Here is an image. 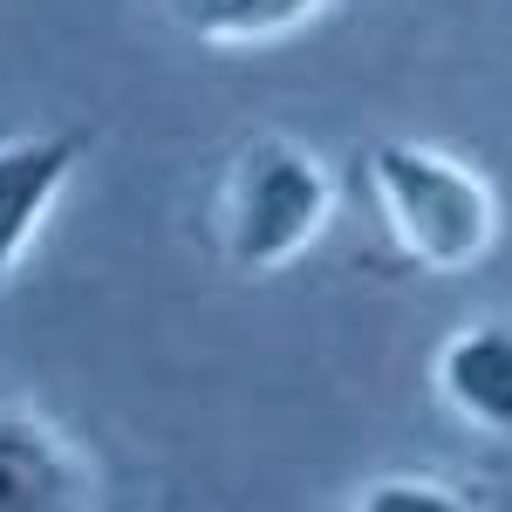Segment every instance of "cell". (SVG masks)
<instances>
[{"instance_id":"obj_1","label":"cell","mask_w":512,"mask_h":512,"mask_svg":"<svg viewBox=\"0 0 512 512\" xmlns=\"http://www.w3.org/2000/svg\"><path fill=\"white\" fill-rule=\"evenodd\" d=\"M362 178L376 192V212L390 239L431 274H465L492 253L499 239V192L485 185V171L465 158L437 151V144H410V137H383Z\"/></svg>"},{"instance_id":"obj_2","label":"cell","mask_w":512,"mask_h":512,"mask_svg":"<svg viewBox=\"0 0 512 512\" xmlns=\"http://www.w3.org/2000/svg\"><path fill=\"white\" fill-rule=\"evenodd\" d=\"M328 212H335L328 164L301 151L294 137H260L239 158L233 192H226V253L239 274H274L315 246Z\"/></svg>"},{"instance_id":"obj_3","label":"cell","mask_w":512,"mask_h":512,"mask_svg":"<svg viewBox=\"0 0 512 512\" xmlns=\"http://www.w3.org/2000/svg\"><path fill=\"white\" fill-rule=\"evenodd\" d=\"M0 512H96V478L76 444L14 403H0Z\"/></svg>"},{"instance_id":"obj_4","label":"cell","mask_w":512,"mask_h":512,"mask_svg":"<svg viewBox=\"0 0 512 512\" xmlns=\"http://www.w3.org/2000/svg\"><path fill=\"white\" fill-rule=\"evenodd\" d=\"M82 158H89V130H48V137H7L0 144V287L14 280L35 226L69 192Z\"/></svg>"},{"instance_id":"obj_5","label":"cell","mask_w":512,"mask_h":512,"mask_svg":"<svg viewBox=\"0 0 512 512\" xmlns=\"http://www.w3.org/2000/svg\"><path fill=\"white\" fill-rule=\"evenodd\" d=\"M437 396L465 424L512 437V321H478L451 335L437 355Z\"/></svg>"},{"instance_id":"obj_6","label":"cell","mask_w":512,"mask_h":512,"mask_svg":"<svg viewBox=\"0 0 512 512\" xmlns=\"http://www.w3.org/2000/svg\"><path fill=\"white\" fill-rule=\"evenodd\" d=\"M178 21L198 41H219V48H260V41H287L315 21L328 0H171Z\"/></svg>"},{"instance_id":"obj_7","label":"cell","mask_w":512,"mask_h":512,"mask_svg":"<svg viewBox=\"0 0 512 512\" xmlns=\"http://www.w3.org/2000/svg\"><path fill=\"white\" fill-rule=\"evenodd\" d=\"M355 512H472V506L437 478H383L355 499Z\"/></svg>"}]
</instances>
